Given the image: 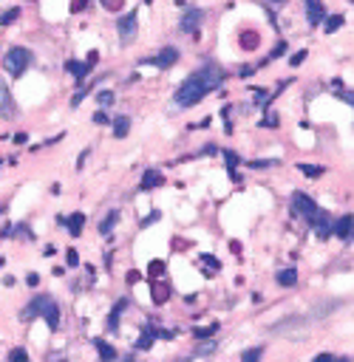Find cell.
Returning <instances> with one entry per match:
<instances>
[{
	"mask_svg": "<svg viewBox=\"0 0 354 362\" xmlns=\"http://www.w3.org/2000/svg\"><path fill=\"white\" fill-rule=\"evenodd\" d=\"M207 94H210V91L204 88V82L193 74V77H187V80L178 85V91H176V105L190 108V105H195V102H201Z\"/></svg>",
	"mask_w": 354,
	"mask_h": 362,
	"instance_id": "obj_1",
	"label": "cell"
},
{
	"mask_svg": "<svg viewBox=\"0 0 354 362\" xmlns=\"http://www.w3.org/2000/svg\"><path fill=\"white\" fill-rule=\"evenodd\" d=\"M28 62H31V54H28L26 48L14 45V48L6 54V60H3V68L9 71L11 77H23V71L28 68Z\"/></svg>",
	"mask_w": 354,
	"mask_h": 362,
	"instance_id": "obj_2",
	"label": "cell"
},
{
	"mask_svg": "<svg viewBox=\"0 0 354 362\" xmlns=\"http://www.w3.org/2000/svg\"><path fill=\"white\" fill-rule=\"evenodd\" d=\"M195 77L204 82V88H207V91H215L224 82V71L218 68V65H212V62H210V65H204V68L195 71Z\"/></svg>",
	"mask_w": 354,
	"mask_h": 362,
	"instance_id": "obj_3",
	"label": "cell"
},
{
	"mask_svg": "<svg viewBox=\"0 0 354 362\" xmlns=\"http://www.w3.org/2000/svg\"><path fill=\"white\" fill-rule=\"evenodd\" d=\"M292 207L301 212V215H306V218H312V215H318V212H320L318 204L312 201L306 193H292Z\"/></svg>",
	"mask_w": 354,
	"mask_h": 362,
	"instance_id": "obj_4",
	"label": "cell"
},
{
	"mask_svg": "<svg viewBox=\"0 0 354 362\" xmlns=\"http://www.w3.org/2000/svg\"><path fill=\"white\" fill-rule=\"evenodd\" d=\"M332 232H335L337 238L352 241L354 238V215H343L340 221H335V224H332Z\"/></svg>",
	"mask_w": 354,
	"mask_h": 362,
	"instance_id": "obj_5",
	"label": "cell"
},
{
	"mask_svg": "<svg viewBox=\"0 0 354 362\" xmlns=\"http://www.w3.org/2000/svg\"><path fill=\"white\" fill-rule=\"evenodd\" d=\"M306 20H309V26L323 23L326 20V6L320 0H306Z\"/></svg>",
	"mask_w": 354,
	"mask_h": 362,
	"instance_id": "obj_6",
	"label": "cell"
},
{
	"mask_svg": "<svg viewBox=\"0 0 354 362\" xmlns=\"http://www.w3.org/2000/svg\"><path fill=\"white\" fill-rule=\"evenodd\" d=\"M309 224H312V230L318 232V238H329V235H332V221H329V215L323 210H320L318 215H312Z\"/></svg>",
	"mask_w": 354,
	"mask_h": 362,
	"instance_id": "obj_7",
	"label": "cell"
},
{
	"mask_svg": "<svg viewBox=\"0 0 354 362\" xmlns=\"http://www.w3.org/2000/svg\"><path fill=\"white\" fill-rule=\"evenodd\" d=\"M40 317H45V323H48V328H51V331H57V328H60V309H57V303H54L51 297L45 300L43 311H40Z\"/></svg>",
	"mask_w": 354,
	"mask_h": 362,
	"instance_id": "obj_8",
	"label": "cell"
},
{
	"mask_svg": "<svg viewBox=\"0 0 354 362\" xmlns=\"http://www.w3.org/2000/svg\"><path fill=\"white\" fill-rule=\"evenodd\" d=\"M201 20H204V11L201 9H190L184 17H181L178 28H181V31H195V28L201 26Z\"/></svg>",
	"mask_w": 354,
	"mask_h": 362,
	"instance_id": "obj_9",
	"label": "cell"
},
{
	"mask_svg": "<svg viewBox=\"0 0 354 362\" xmlns=\"http://www.w3.org/2000/svg\"><path fill=\"white\" fill-rule=\"evenodd\" d=\"M136 23H139V17H136V11H131V14H125L122 20H119V37H122L125 43L133 37V31H136Z\"/></svg>",
	"mask_w": 354,
	"mask_h": 362,
	"instance_id": "obj_10",
	"label": "cell"
},
{
	"mask_svg": "<svg viewBox=\"0 0 354 362\" xmlns=\"http://www.w3.org/2000/svg\"><path fill=\"white\" fill-rule=\"evenodd\" d=\"M45 300H48V297H45V294H40V297H34V300L28 303L26 309L20 311V317H23V320H34V317H40V311H43Z\"/></svg>",
	"mask_w": 354,
	"mask_h": 362,
	"instance_id": "obj_11",
	"label": "cell"
},
{
	"mask_svg": "<svg viewBox=\"0 0 354 362\" xmlns=\"http://www.w3.org/2000/svg\"><path fill=\"white\" fill-rule=\"evenodd\" d=\"M176 60H178V51L176 48H162L159 51V57H156V68H170V65H176Z\"/></svg>",
	"mask_w": 354,
	"mask_h": 362,
	"instance_id": "obj_12",
	"label": "cell"
},
{
	"mask_svg": "<svg viewBox=\"0 0 354 362\" xmlns=\"http://www.w3.org/2000/svg\"><path fill=\"white\" fill-rule=\"evenodd\" d=\"M111 127H114V139H125L128 130H131V116H116Z\"/></svg>",
	"mask_w": 354,
	"mask_h": 362,
	"instance_id": "obj_13",
	"label": "cell"
},
{
	"mask_svg": "<svg viewBox=\"0 0 354 362\" xmlns=\"http://www.w3.org/2000/svg\"><path fill=\"white\" fill-rule=\"evenodd\" d=\"M94 348L99 351V360L102 362H114L116 360V348L114 345H108L105 340H94Z\"/></svg>",
	"mask_w": 354,
	"mask_h": 362,
	"instance_id": "obj_14",
	"label": "cell"
},
{
	"mask_svg": "<svg viewBox=\"0 0 354 362\" xmlns=\"http://www.w3.org/2000/svg\"><path fill=\"white\" fill-rule=\"evenodd\" d=\"M65 68H68L71 77H77V80H85V77H88V71H91V65H88V62L68 60V62H65Z\"/></svg>",
	"mask_w": 354,
	"mask_h": 362,
	"instance_id": "obj_15",
	"label": "cell"
},
{
	"mask_svg": "<svg viewBox=\"0 0 354 362\" xmlns=\"http://www.w3.org/2000/svg\"><path fill=\"white\" fill-rule=\"evenodd\" d=\"M165 178H162L159 170H148L145 176H142V190H153V187H159Z\"/></svg>",
	"mask_w": 354,
	"mask_h": 362,
	"instance_id": "obj_16",
	"label": "cell"
},
{
	"mask_svg": "<svg viewBox=\"0 0 354 362\" xmlns=\"http://www.w3.org/2000/svg\"><path fill=\"white\" fill-rule=\"evenodd\" d=\"M11 111H14V102H11V97H9V88L0 85V114L11 116Z\"/></svg>",
	"mask_w": 354,
	"mask_h": 362,
	"instance_id": "obj_17",
	"label": "cell"
},
{
	"mask_svg": "<svg viewBox=\"0 0 354 362\" xmlns=\"http://www.w3.org/2000/svg\"><path fill=\"white\" fill-rule=\"evenodd\" d=\"M82 224H85V215H82V212H74V215L68 218V232L74 235V238L82 232Z\"/></svg>",
	"mask_w": 354,
	"mask_h": 362,
	"instance_id": "obj_18",
	"label": "cell"
},
{
	"mask_svg": "<svg viewBox=\"0 0 354 362\" xmlns=\"http://www.w3.org/2000/svg\"><path fill=\"white\" fill-rule=\"evenodd\" d=\"M298 283V272L295 269H281L278 272V286H295Z\"/></svg>",
	"mask_w": 354,
	"mask_h": 362,
	"instance_id": "obj_19",
	"label": "cell"
},
{
	"mask_svg": "<svg viewBox=\"0 0 354 362\" xmlns=\"http://www.w3.org/2000/svg\"><path fill=\"white\" fill-rule=\"evenodd\" d=\"M241 48H247V51L258 48V34H255V31H247V34H241Z\"/></svg>",
	"mask_w": 354,
	"mask_h": 362,
	"instance_id": "obj_20",
	"label": "cell"
},
{
	"mask_svg": "<svg viewBox=\"0 0 354 362\" xmlns=\"http://www.w3.org/2000/svg\"><path fill=\"white\" fill-rule=\"evenodd\" d=\"M119 221V212H111V215H108L105 221H102V227H99V232H102V235H111V230H114V224Z\"/></svg>",
	"mask_w": 354,
	"mask_h": 362,
	"instance_id": "obj_21",
	"label": "cell"
},
{
	"mask_svg": "<svg viewBox=\"0 0 354 362\" xmlns=\"http://www.w3.org/2000/svg\"><path fill=\"white\" fill-rule=\"evenodd\" d=\"M264 357V348H249V351L241 354V362H258Z\"/></svg>",
	"mask_w": 354,
	"mask_h": 362,
	"instance_id": "obj_22",
	"label": "cell"
},
{
	"mask_svg": "<svg viewBox=\"0 0 354 362\" xmlns=\"http://www.w3.org/2000/svg\"><path fill=\"white\" fill-rule=\"evenodd\" d=\"M298 170H301L303 176H309V178L323 176V167H315V164H298Z\"/></svg>",
	"mask_w": 354,
	"mask_h": 362,
	"instance_id": "obj_23",
	"label": "cell"
},
{
	"mask_svg": "<svg viewBox=\"0 0 354 362\" xmlns=\"http://www.w3.org/2000/svg\"><path fill=\"white\" fill-rule=\"evenodd\" d=\"M122 309H125V300L119 303V306H116L111 314H108V328H116V326H119V314H122Z\"/></svg>",
	"mask_w": 354,
	"mask_h": 362,
	"instance_id": "obj_24",
	"label": "cell"
},
{
	"mask_svg": "<svg viewBox=\"0 0 354 362\" xmlns=\"http://www.w3.org/2000/svg\"><path fill=\"white\" fill-rule=\"evenodd\" d=\"M20 17V9H9L0 14V26H9V23H14V20Z\"/></svg>",
	"mask_w": 354,
	"mask_h": 362,
	"instance_id": "obj_25",
	"label": "cell"
},
{
	"mask_svg": "<svg viewBox=\"0 0 354 362\" xmlns=\"http://www.w3.org/2000/svg\"><path fill=\"white\" fill-rule=\"evenodd\" d=\"M343 23H346V20L340 17V14H332V17L326 20V31H329V34H332V31H337V28L343 26Z\"/></svg>",
	"mask_w": 354,
	"mask_h": 362,
	"instance_id": "obj_26",
	"label": "cell"
},
{
	"mask_svg": "<svg viewBox=\"0 0 354 362\" xmlns=\"http://www.w3.org/2000/svg\"><path fill=\"white\" fill-rule=\"evenodd\" d=\"M97 102H99L102 108L114 105V91H99V94H97Z\"/></svg>",
	"mask_w": 354,
	"mask_h": 362,
	"instance_id": "obj_27",
	"label": "cell"
},
{
	"mask_svg": "<svg viewBox=\"0 0 354 362\" xmlns=\"http://www.w3.org/2000/svg\"><path fill=\"white\" fill-rule=\"evenodd\" d=\"M168 300V286H153V303H165Z\"/></svg>",
	"mask_w": 354,
	"mask_h": 362,
	"instance_id": "obj_28",
	"label": "cell"
},
{
	"mask_svg": "<svg viewBox=\"0 0 354 362\" xmlns=\"http://www.w3.org/2000/svg\"><path fill=\"white\" fill-rule=\"evenodd\" d=\"M9 362H28V354L23 351V348H11V354H9Z\"/></svg>",
	"mask_w": 354,
	"mask_h": 362,
	"instance_id": "obj_29",
	"label": "cell"
},
{
	"mask_svg": "<svg viewBox=\"0 0 354 362\" xmlns=\"http://www.w3.org/2000/svg\"><path fill=\"white\" fill-rule=\"evenodd\" d=\"M165 269H168V263H165V260H153V263H151V274H153V277H162V274H165Z\"/></svg>",
	"mask_w": 354,
	"mask_h": 362,
	"instance_id": "obj_30",
	"label": "cell"
},
{
	"mask_svg": "<svg viewBox=\"0 0 354 362\" xmlns=\"http://www.w3.org/2000/svg\"><path fill=\"white\" fill-rule=\"evenodd\" d=\"M151 345H153V334H151V331H145V334H142V340L136 343V348H142V351H148Z\"/></svg>",
	"mask_w": 354,
	"mask_h": 362,
	"instance_id": "obj_31",
	"label": "cell"
},
{
	"mask_svg": "<svg viewBox=\"0 0 354 362\" xmlns=\"http://www.w3.org/2000/svg\"><path fill=\"white\" fill-rule=\"evenodd\" d=\"M215 331H218V326H207V328H195V337H198V340H207V337H212V334H215Z\"/></svg>",
	"mask_w": 354,
	"mask_h": 362,
	"instance_id": "obj_32",
	"label": "cell"
},
{
	"mask_svg": "<svg viewBox=\"0 0 354 362\" xmlns=\"http://www.w3.org/2000/svg\"><path fill=\"white\" fill-rule=\"evenodd\" d=\"M335 97L343 99V102H349V105H354V91H343V88H340V91H335Z\"/></svg>",
	"mask_w": 354,
	"mask_h": 362,
	"instance_id": "obj_33",
	"label": "cell"
},
{
	"mask_svg": "<svg viewBox=\"0 0 354 362\" xmlns=\"http://www.w3.org/2000/svg\"><path fill=\"white\" fill-rule=\"evenodd\" d=\"M65 260H68V266H80V255H77V249H68V252H65Z\"/></svg>",
	"mask_w": 354,
	"mask_h": 362,
	"instance_id": "obj_34",
	"label": "cell"
},
{
	"mask_svg": "<svg viewBox=\"0 0 354 362\" xmlns=\"http://www.w3.org/2000/svg\"><path fill=\"white\" fill-rule=\"evenodd\" d=\"M283 51H286V43H278V45H275V51L269 54V60H278V57H281Z\"/></svg>",
	"mask_w": 354,
	"mask_h": 362,
	"instance_id": "obj_35",
	"label": "cell"
},
{
	"mask_svg": "<svg viewBox=\"0 0 354 362\" xmlns=\"http://www.w3.org/2000/svg\"><path fill=\"white\" fill-rule=\"evenodd\" d=\"M303 60H306V51H298V54H292V60L289 62H292V68H295V65H301Z\"/></svg>",
	"mask_w": 354,
	"mask_h": 362,
	"instance_id": "obj_36",
	"label": "cell"
},
{
	"mask_svg": "<svg viewBox=\"0 0 354 362\" xmlns=\"http://www.w3.org/2000/svg\"><path fill=\"white\" fill-rule=\"evenodd\" d=\"M224 159H227V167H235V164H238V156H235V153H224Z\"/></svg>",
	"mask_w": 354,
	"mask_h": 362,
	"instance_id": "obj_37",
	"label": "cell"
},
{
	"mask_svg": "<svg viewBox=\"0 0 354 362\" xmlns=\"http://www.w3.org/2000/svg\"><path fill=\"white\" fill-rule=\"evenodd\" d=\"M85 6H88V0H74V3H71V11H82Z\"/></svg>",
	"mask_w": 354,
	"mask_h": 362,
	"instance_id": "obj_38",
	"label": "cell"
},
{
	"mask_svg": "<svg viewBox=\"0 0 354 362\" xmlns=\"http://www.w3.org/2000/svg\"><path fill=\"white\" fill-rule=\"evenodd\" d=\"M312 362H335V357H332V354H318Z\"/></svg>",
	"mask_w": 354,
	"mask_h": 362,
	"instance_id": "obj_39",
	"label": "cell"
},
{
	"mask_svg": "<svg viewBox=\"0 0 354 362\" xmlns=\"http://www.w3.org/2000/svg\"><path fill=\"white\" fill-rule=\"evenodd\" d=\"M122 6V0H105V9H111V11H116Z\"/></svg>",
	"mask_w": 354,
	"mask_h": 362,
	"instance_id": "obj_40",
	"label": "cell"
},
{
	"mask_svg": "<svg viewBox=\"0 0 354 362\" xmlns=\"http://www.w3.org/2000/svg\"><path fill=\"white\" fill-rule=\"evenodd\" d=\"M94 122H97V124H108V116L105 114H94Z\"/></svg>",
	"mask_w": 354,
	"mask_h": 362,
	"instance_id": "obj_41",
	"label": "cell"
},
{
	"mask_svg": "<svg viewBox=\"0 0 354 362\" xmlns=\"http://www.w3.org/2000/svg\"><path fill=\"white\" fill-rule=\"evenodd\" d=\"M201 260H204V263H210V266H212V269H218V260H215V257H210V255H204V257H201Z\"/></svg>",
	"mask_w": 354,
	"mask_h": 362,
	"instance_id": "obj_42",
	"label": "cell"
},
{
	"mask_svg": "<svg viewBox=\"0 0 354 362\" xmlns=\"http://www.w3.org/2000/svg\"><path fill=\"white\" fill-rule=\"evenodd\" d=\"M14 141H17V144H26L28 136H26V133H14Z\"/></svg>",
	"mask_w": 354,
	"mask_h": 362,
	"instance_id": "obj_43",
	"label": "cell"
},
{
	"mask_svg": "<svg viewBox=\"0 0 354 362\" xmlns=\"http://www.w3.org/2000/svg\"><path fill=\"white\" fill-rule=\"evenodd\" d=\"M26 283H28V286H37V283H40V274H28Z\"/></svg>",
	"mask_w": 354,
	"mask_h": 362,
	"instance_id": "obj_44",
	"label": "cell"
},
{
	"mask_svg": "<svg viewBox=\"0 0 354 362\" xmlns=\"http://www.w3.org/2000/svg\"><path fill=\"white\" fill-rule=\"evenodd\" d=\"M264 124H266V127H269V124L275 127V124H278V116H266V119H264Z\"/></svg>",
	"mask_w": 354,
	"mask_h": 362,
	"instance_id": "obj_45",
	"label": "cell"
},
{
	"mask_svg": "<svg viewBox=\"0 0 354 362\" xmlns=\"http://www.w3.org/2000/svg\"><path fill=\"white\" fill-rule=\"evenodd\" d=\"M335 362H352V360H335Z\"/></svg>",
	"mask_w": 354,
	"mask_h": 362,
	"instance_id": "obj_46",
	"label": "cell"
},
{
	"mask_svg": "<svg viewBox=\"0 0 354 362\" xmlns=\"http://www.w3.org/2000/svg\"><path fill=\"white\" fill-rule=\"evenodd\" d=\"M272 3H286V0H272Z\"/></svg>",
	"mask_w": 354,
	"mask_h": 362,
	"instance_id": "obj_47",
	"label": "cell"
},
{
	"mask_svg": "<svg viewBox=\"0 0 354 362\" xmlns=\"http://www.w3.org/2000/svg\"><path fill=\"white\" fill-rule=\"evenodd\" d=\"M62 362H65V360H62Z\"/></svg>",
	"mask_w": 354,
	"mask_h": 362,
	"instance_id": "obj_48",
	"label": "cell"
}]
</instances>
